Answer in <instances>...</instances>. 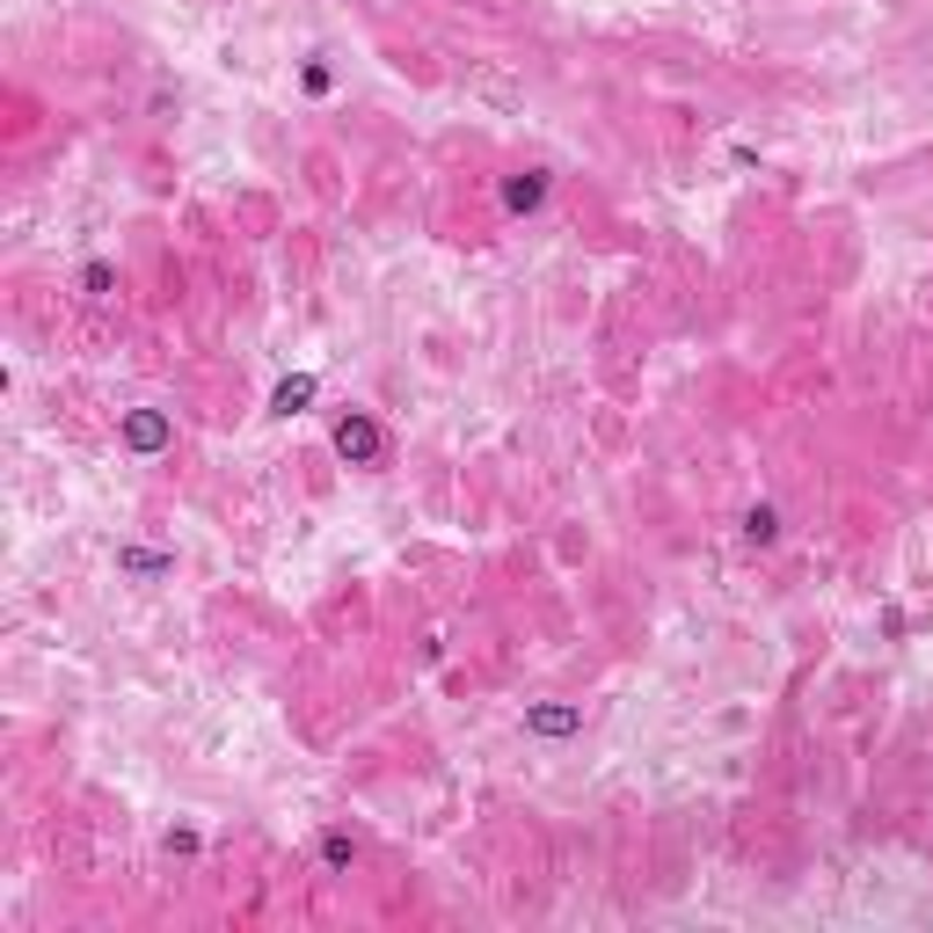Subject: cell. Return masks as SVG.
Segmentation results:
<instances>
[{"label":"cell","mask_w":933,"mask_h":933,"mask_svg":"<svg viewBox=\"0 0 933 933\" xmlns=\"http://www.w3.org/2000/svg\"><path fill=\"white\" fill-rule=\"evenodd\" d=\"M336 452H344L350 467H380L387 438H380V423H372L365 409H350V416H336Z\"/></svg>","instance_id":"cell-1"},{"label":"cell","mask_w":933,"mask_h":933,"mask_svg":"<svg viewBox=\"0 0 933 933\" xmlns=\"http://www.w3.org/2000/svg\"><path fill=\"white\" fill-rule=\"evenodd\" d=\"M117 438L132 445V452H161V445L175 438V423L161 416V409H124V423H117Z\"/></svg>","instance_id":"cell-2"},{"label":"cell","mask_w":933,"mask_h":933,"mask_svg":"<svg viewBox=\"0 0 933 933\" xmlns=\"http://www.w3.org/2000/svg\"><path fill=\"white\" fill-rule=\"evenodd\" d=\"M576 730H584V708H555V700L525 708V737H576Z\"/></svg>","instance_id":"cell-3"},{"label":"cell","mask_w":933,"mask_h":933,"mask_svg":"<svg viewBox=\"0 0 933 933\" xmlns=\"http://www.w3.org/2000/svg\"><path fill=\"white\" fill-rule=\"evenodd\" d=\"M314 401V372H293V380H277V394H271V416H299Z\"/></svg>","instance_id":"cell-4"},{"label":"cell","mask_w":933,"mask_h":933,"mask_svg":"<svg viewBox=\"0 0 933 933\" xmlns=\"http://www.w3.org/2000/svg\"><path fill=\"white\" fill-rule=\"evenodd\" d=\"M117 569L124 576H169L175 555H161V547H117Z\"/></svg>","instance_id":"cell-5"},{"label":"cell","mask_w":933,"mask_h":933,"mask_svg":"<svg viewBox=\"0 0 933 933\" xmlns=\"http://www.w3.org/2000/svg\"><path fill=\"white\" fill-rule=\"evenodd\" d=\"M540 197H547V175H511L503 183V212H533Z\"/></svg>","instance_id":"cell-6"},{"label":"cell","mask_w":933,"mask_h":933,"mask_svg":"<svg viewBox=\"0 0 933 933\" xmlns=\"http://www.w3.org/2000/svg\"><path fill=\"white\" fill-rule=\"evenodd\" d=\"M744 540L773 547V540H781V511H773V503H751V511H744Z\"/></svg>","instance_id":"cell-7"},{"label":"cell","mask_w":933,"mask_h":933,"mask_svg":"<svg viewBox=\"0 0 933 933\" xmlns=\"http://www.w3.org/2000/svg\"><path fill=\"white\" fill-rule=\"evenodd\" d=\"M350 860H358V838L350 832H321V868H328V875H344Z\"/></svg>","instance_id":"cell-8"},{"label":"cell","mask_w":933,"mask_h":933,"mask_svg":"<svg viewBox=\"0 0 933 933\" xmlns=\"http://www.w3.org/2000/svg\"><path fill=\"white\" fill-rule=\"evenodd\" d=\"M110 285H117L110 263H80V299H110Z\"/></svg>","instance_id":"cell-9"}]
</instances>
